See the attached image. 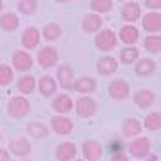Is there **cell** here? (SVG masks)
I'll use <instances>...</instances> for the list:
<instances>
[{
	"instance_id": "6da1fadb",
	"label": "cell",
	"mask_w": 161,
	"mask_h": 161,
	"mask_svg": "<svg viewBox=\"0 0 161 161\" xmlns=\"http://www.w3.org/2000/svg\"><path fill=\"white\" fill-rule=\"evenodd\" d=\"M31 110V103L25 96H11L8 102V114L15 119L25 118Z\"/></svg>"
},
{
	"instance_id": "7a4b0ae2",
	"label": "cell",
	"mask_w": 161,
	"mask_h": 161,
	"mask_svg": "<svg viewBox=\"0 0 161 161\" xmlns=\"http://www.w3.org/2000/svg\"><path fill=\"white\" fill-rule=\"evenodd\" d=\"M94 45L103 53L112 51L114 47L118 45V36L112 29H100L98 35L94 36Z\"/></svg>"
},
{
	"instance_id": "3957f363",
	"label": "cell",
	"mask_w": 161,
	"mask_h": 161,
	"mask_svg": "<svg viewBox=\"0 0 161 161\" xmlns=\"http://www.w3.org/2000/svg\"><path fill=\"white\" fill-rule=\"evenodd\" d=\"M109 96L116 102H121V100H127L130 96V85L129 81L123 80V78H116L109 83Z\"/></svg>"
},
{
	"instance_id": "277c9868",
	"label": "cell",
	"mask_w": 161,
	"mask_h": 161,
	"mask_svg": "<svg viewBox=\"0 0 161 161\" xmlns=\"http://www.w3.org/2000/svg\"><path fill=\"white\" fill-rule=\"evenodd\" d=\"M74 110H76V114L80 118H91L96 114V110H98V103H96L94 98H91V96H81L76 100L74 103Z\"/></svg>"
},
{
	"instance_id": "5b68a950",
	"label": "cell",
	"mask_w": 161,
	"mask_h": 161,
	"mask_svg": "<svg viewBox=\"0 0 161 161\" xmlns=\"http://www.w3.org/2000/svg\"><path fill=\"white\" fill-rule=\"evenodd\" d=\"M81 154L83 161H100L103 156V147L96 139H85L81 145Z\"/></svg>"
},
{
	"instance_id": "8992f818",
	"label": "cell",
	"mask_w": 161,
	"mask_h": 161,
	"mask_svg": "<svg viewBox=\"0 0 161 161\" xmlns=\"http://www.w3.org/2000/svg\"><path fill=\"white\" fill-rule=\"evenodd\" d=\"M58 51H56V47H51V45H47L44 49H40L36 54V62L40 65L44 67V69H49V67H54L58 64Z\"/></svg>"
},
{
	"instance_id": "52a82bcc",
	"label": "cell",
	"mask_w": 161,
	"mask_h": 161,
	"mask_svg": "<svg viewBox=\"0 0 161 161\" xmlns=\"http://www.w3.org/2000/svg\"><path fill=\"white\" fill-rule=\"evenodd\" d=\"M11 62H13V67L20 73H27V71H31V67L35 65V60L27 51H15L13 56H11Z\"/></svg>"
},
{
	"instance_id": "ba28073f",
	"label": "cell",
	"mask_w": 161,
	"mask_h": 161,
	"mask_svg": "<svg viewBox=\"0 0 161 161\" xmlns=\"http://www.w3.org/2000/svg\"><path fill=\"white\" fill-rule=\"evenodd\" d=\"M150 139L148 138H138L129 145V154L136 159H143L150 154Z\"/></svg>"
},
{
	"instance_id": "9c48e42d",
	"label": "cell",
	"mask_w": 161,
	"mask_h": 161,
	"mask_svg": "<svg viewBox=\"0 0 161 161\" xmlns=\"http://www.w3.org/2000/svg\"><path fill=\"white\" fill-rule=\"evenodd\" d=\"M74 81V71L69 64H62L56 69V85H60L62 89H71Z\"/></svg>"
},
{
	"instance_id": "30bf717a",
	"label": "cell",
	"mask_w": 161,
	"mask_h": 161,
	"mask_svg": "<svg viewBox=\"0 0 161 161\" xmlns=\"http://www.w3.org/2000/svg\"><path fill=\"white\" fill-rule=\"evenodd\" d=\"M51 129L60 136H67L74 130L73 119H69L67 116H53L51 118Z\"/></svg>"
},
{
	"instance_id": "8fae6325",
	"label": "cell",
	"mask_w": 161,
	"mask_h": 161,
	"mask_svg": "<svg viewBox=\"0 0 161 161\" xmlns=\"http://www.w3.org/2000/svg\"><path fill=\"white\" fill-rule=\"evenodd\" d=\"M121 18L129 25H134V22L141 18V6L138 2H125L121 8Z\"/></svg>"
},
{
	"instance_id": "7c38bea8",
	"label": "cell",
	"mask_w": 161,
	"mask_h": 161,
	"mask_svg": "<svg viewBox=\"0 0 161 161\" xmlns=\"http://www.w3.org/2000/svg\"><path fill=\"white\" fill-rule=\"evenodd\" d=\"M8 150H11V154L16 156V158L25 159V158L31 154V143L25 138H15V139L9 141V148Z\"/></svg>"
},
{
	"instance_id": "4fadbf2b",
	"label": "cell",
	"mask_w": 161,
	"mask_h": 161,
	"mask_svg": "<svg viewBox=\"0 0 161 161\" xmlns=\"http://www.w3.org/2000/svg\"><path fill=\"white\" fill-rule=\"evenodd\" d=\"M96 87H98V83H96V80L91 78V76H80V78H76V80L73 81V85H71V89H74L76 92H80V94H83V96L94 92Z\"/></svg>"
},
{
	"instance_id": "5bb4252c",
	"label": "cell",
	"mask_w": 161,
	"mask_h": 161,
	"mask_svg": "<svg viewBox=\"0 0 161 161\" xmlns=\"http://www.w3.org/2000/svg\"><path fill=\"white\" fill-rule=\"evenodd\" d=\"M51 107H53V110L56 112V116H65L67 112H71V110H73L74 103H73V100H71L67 94H58V96H54Z\"/></svg>"
},
{
	"instance_id": "9a60e30c",
	"label": "cell",
	"mask_w": 161,
	"mask_h": 161,
	"mask_svg": "<svg viewBox=\"0 0 161 161\" xmlns=\"http://www.w3.org/2000/svg\"><path fill=\"white\" fill-rule=\"evenodd\" d=\"M154 102H156V92L150 89H138L134 94V103L139 109H148L154 105Z\"/></svg>"
},
{
	"instance_id": "2e32d148",
	"label": "cell",
	"mask_w": 161,
	"mask_h": 161,
	"mask_svg": "<svg viewBox=\"0 0 161 161\" xmlns=\"http://www.w3.org/2000/svg\"><path fill=\"white\" fill-rule=\"evenodd\" d=\"M76 152H78L76 145L71 143V141H65V143H60V145L56 147L54 156H56L58 161H74L76 159Z\"/></svg>"
},
{
	"instance_id": "e0dca14e",
	"label": "cell",
	"mask_w": 161,
	"mask_h": 161,
	"mask_svg": "<svg viewBox=\"0 0 161 161\" xmlns=\"http://www.w3.org/2000/svg\"><path fill=\"white\" fill-rule=\"evenodd\" d=\"M123 44H127V47L129 45H134L136 42L139 40V31L136 25H129V24H125L123 27L119 29V35H116Z\"/></svg>"
},
{
	"instance_id": "ac0fdd59",
	"label": "cell",
	"mask_w": 161,
	"mask_h": 161,
	"mask_svg": "<svg viewBox=\"0 0 161 161\" xmlns=\"http://www.w3.org/2000/svg\"><path fill=\"white\" fill-rule=\"evenodd\" d=\"M36 87H38L40 94L44 96V98H49V96H53L54 92H56L58 85H56V80H54L53 76L45 74V76H42V78L36 81Z\"/></svg>"
},
{
	"instance_id": "d6986e66",
	"label": "cell",
	"mask_w": 161,
	"mask_h": 161,
	"mask_svg": "<svg viewBox=\"0 0 161 161\" xmlns=\"http://www.w3.org/2000/svg\"><path fill=\"white\" fill-rule=\"evenodd\" d=\"M96 71L102 76H112L118 71V60L112 58V56H103L102 60H98Z\"/></svg>"
},
{
	"instance_id": "ffe728a7",
	"label": "cell",
	"mask_w": 161,
	"mask_h": 161,
	"mask_svg": "<svg viewBox=\"0 0 161 161\" xmlns=\"http://www.w3.org/2000/svg\"><path fill=\"white\" fill-rule=\"evenodd\" d=\"M40 40H42V36L36 27H27L22 33V45L25 49H36L40 45Z\"/></svg>"
},
{
	"instance_id": "44dd1931",
	"label": "cell",
	"mask_w": 161,
	"mask_h": 161,
	"mask_svg": "<svg viewBox=\"0 0 161 161\" xmlns=\"http://www.w3.org/2000/svg\"><path fill=\"white\" fill-rule=\"evenodd\" d=\"M134 71H136L138 76L147 78V76H150V74L156 73V62L152 58H139L136 62V65H134Z\"/></svg>"
},
{
	"instance_id": "7402d4cb",
	"label": "cell",
	"mask_w": 161,
	"mask_h": 161,
	"mask_svg": "<svg viewBox=\"0 0 161 161\" xmlns=\"http://www.w3.org/2000/svg\"><path fill=\"white\" fill-rule=\"evenodd\" d=\"M141 22H143V29L147 33H159L161 31V15L159 13H147Z\"/></svg>"
},
{
	"instance_id": "603a6c76",
	"label": "cell",
	"mask_w": 161,
	"mask_h": 161,
	"mask_svg": "<svg viewBox=\"0 0 161 161\" xmlns=\"http://www.w3.org/2000/svg\"><path fill=\"white\" fill-rule=\"evenodd\" d=\"M18 25H20V18L15 13H2L0 15V29L2 31L13 33L18 29Z\"/></svg>"
},
{
	"instance_id": "cb8c5ba5",
	"label": "cell",
	"mask_w": 161,
	"mask_h": 161,
	"mask_svg": "<svg viewBox=\"0 0 161 161\" xmlns=\"http://www.w3.org/2000/svg\"><path fill=\"white\" fill-rule=\"evenodd\" d=\"M141 123H139L138 118H127L121 125V134H123L125 138H132V136H138L139 132H141Z\"/></svg>"
},
{
	"instance_id": "d4e9b609",
	"label": "cell",
	"mask_w": 161,
	"mask_h": 161,
	"mask_svg": "<svg viewBox=\"0 0 161 161\" xmlns=\"http://www.w3.org/2000/svg\"><path fill=\"white\" fill-rule=\"evenodd\" d=\"M102 16L94 15V13H91V15H85L83 16V20H81V27L85 33H98V31L102 29Z\"/></svg>"
},
{
	"instance_id": "484cf974",
	"label": "cell",
	"mask_w": 161,
	"mask_h": 161,
	"mask_svg": "<svg viewBox=\"0 0 161 161\" xmlns=\"http://www.w3.org/2000/svg\"><path fill=\"white\" fill-rule=\"evenodd\" d=\"M139 60V49L134 47V45H129V47H123L119 51V62L125 64V65H130V64H136Z\"/></svg>"
},
{
	"instance_id": "4316f807",
	"label": "cell",
	"mask_w": 161,
	"mask_h": 161,
	"mask_svg": "<svg viewBox=\"0 0 161 161\" xmlns=\"http://www.w3.org/2000/svg\"><path fill=\"white\" fill-rule=\"evenodd\" d=\"M89 8L94 15H105V13H110L112 8H114V2L112 0H92L89 2Z\"/></svg>"
},
{
	"instance_id": "83f0119b",
	"label": "cell",
	"mask_w": 161,
	"mask_h": 161,
	"mask_svg": "<svg viewBox=\"0 0 161 161\" xmlns=\"http://www.w3.org/2000/svg\"><path fill=\"white\" fill-rule=\"evenodd\" d=\"M16 87H18V91L22 92V96H27V94H31V92L35 91L36 80H35V76H31V74H24L22 78L18 80Z\"/></svg>"
},
{
	"instance_id": "f1b7e54d",
	"label": "cell",
	"mask_w": 161,
	"mask_h": 161,
	"mask_svg": "<svg viewBox=\"0 0 161 161\" xmlns=\"http://www.w3.org/2000/svg\"><path fill=\"white\" fill-rule=\"evenodd\" d=\"M27 134L35 139L47 138V136H49V127H45V125L40 123V121H33V123L27 125Z\"/></svg>"
},
{
	"instance_id": "f546056e",
	"label": "cell",
	"mask_w": 161,
	"mask_h": 161,
	"mask_svg": "<svg viewBox=\"0 0 161 161\" xmlns=\"http://www.w3.org/2000/svg\"><path fill=\"white\" fill-rule=\"evenodd\" d=\"M62 27H60L58 24H47L44 29H42V33H40V36H44L45 40H49V42H54V40H58L60 36H62Z\"/></svg>"
},
{
	"instance_id": "4dcf8cb0",
	"label": "cell",
	"mask_w": 161,
	"mask_h": 161,
	"mask_svg": "<svg viewBox=\"0 0 161 161\" xmlns=\"http://www.w3.org/2000/svg\"><path fill=\"white\" fill-rule=\"evenodd\" d=\"M141 127H145L147 130H159L161 129V114L159 112H150V114H147V118L143 119V125Z\"/></svg>"
},
{
	"instance_id": "1f68e13d",
	"label": "cell",
	"mask_w": 161,
	"mask_h": 161,
	"mask_svg": "<svg viewBox=\"0 0 161 161\" xmlns=\"http://www.w3.org/2000/svg\"><path fill=\"white\" fill-rule=\"evenodd\" d=\"M145 49L152 54H158L161 51V36L159 35H148L145 38Z\"/></svg>"
},
{
	"instance_id": "d6a6232c",
	"label": "cell",
	"mask_w": 161,
	"mask_h": 161,
	"mask_svg": "<svg viewBox=\"0 0 161 161\" xmlns=\"http://www.w3.org/2000/svg\"><path fill=\"white\" fill-rule=\"evenodd\" d=\"M16 8L22 15H35L38 9V2L36 0H20L16 4Z\"/></svg>"
},
{
	"instance_id": "836d02e7",
	"label": "cell",
	"mask_w": 161,
	"mask_h": 161,
	"mask_svg": "<svg viewBox=\"0 0 161 161\" xmlns=\"http://www.w3.org/2000/svg\"><path fill=\"white\" fill-rule=\"evenodd\" d=\"M15 78V74H13V69L6 64H0V87H6L9 85L11 81Z\"/></svg>"
},
{
	"instance_id": "e575fe53",
	"label": "cell",
	"mask_w": 161,
	"mask_h": 161,
	"mask_svg": "<svg viewBox=\"0 0 161 161\" xmlns=\"http://www.w3.org/2000/svg\"><path fill=\"white\" fill-rule=\"evenodd\" d=\"M147 9H152V13H158V9H161V0H145Z\"/></svg>"
},
{
	"instance_id": "d590c367",
	"label": "cell",
	"mask_w": 161,
	"mask_h": 161,
	"mask_svg": "<svg viewBox=\"0 0 161 161\" xmlns=\"http://www.w3.org/2000/svg\"><path fill=\"white\" fill-rule=\"evenodd\" d=\"M121 141H118V139H112V143H110V150L114 154H121Z\"/></svg>"
},
{
	"instance_id": "8d00e7d4",
	"label": "cell",
	"mask_w": 161,
	"mask_h": 161,
	"mask_svg": "<svg viewBox=\"0 0 161 161\" xmlns=\"http://www.w3.org/2000/svg\"><path fill=\"white\" fill-rule=\"evenodd\" d=\"M0 161H11V154L6 148H0Z\"/></svg>"
},
{
	"instance_id": "74e56055",
	"label": "cell",
	"mask_w": 161,
	"mask_h": 161,
	"mask_svg": "<svg viewBox=\"0 0 161 161\" xmlns=\"http://www.w3.org/2000/svg\"><path fill=\"white\" fill-rule=\"evenodd\" d=\"M110 161H129V158H127V156H125V154L121 152V154H114Z\"/></svg>"
},
{
	"instance_id": "f35d334b",
	"label": "cell",
	"mask_w": 161,
	"mask_h": 161,
	"mask_svg": "<svg viewBox=\"0 0 161 161\" xmlns=\"http://www.w3.org/2000/svg\"><path fill=\"white\" fill-rule=\"evenodd\" d=\"M2 9H4V2L0 0V13H2Z\"/></svg>"
},
{
	"instance_id": "ab89813d",
	"label": "cell",
	"mask_w": 161,
	"mask_h": 161,
	"mask_svg": "<svg viewBox=\"0 0 161 161\" xmlns=\"http://www.w3.org/2000/svg\"><path fill=\"white\" fill-rule=\"evenodd\" d=\"M0 141H2V132H0Z\"/></svg>"
},
{
	"instance_id": "60d3db41",
	"label": "cell",
	"mask_w": 161,
	"mask_h": 161,
	"mask_svg": "<svg viewBox=\"0 0 161 161\" xmlns=\"http://www.w3.org/2000/svg\"><path fill=\"white\" fill-rule=\"evenodd\" d=\"M22 161H33V159H22Z\"/></svg>"
},
{
	"instance_id": "b9f144b4",
	"label": "cell",
	"mask_w": 161,
	"mask_h": 161,
	"mask_svg": "<svg viewBox=\"0 0 161 161\" xmlns=\"http://www.w3.org/2000/svg\"><path fill=\"white\" fill-rule=\"evenodd\" d=\"M74 161H83V159H74Z\"/></svg>"
}]
</instances>
